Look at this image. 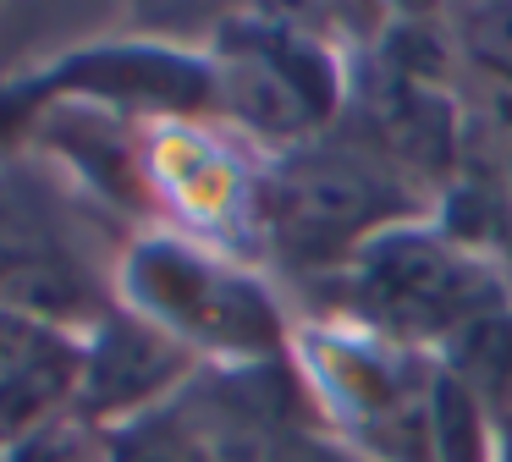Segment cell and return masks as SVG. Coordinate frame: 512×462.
<instances>
[{"label":"cell","mask_w":512,"mask_h":462,"mask_svg":"<svg viewBox=\"0 0 512 462\" xmlns=\"http://www.w3.org/2000/svg\"><path fill=\"white\" fill-rule=\"evenodd\" d=\"M72 209L78 193L34 154L0 160V314L83 336L116 303H105Z\"/></svg>","instance_id":"6da1fadb"},{"label":"cell","mask_w":512,"mask_h":462,"mask_svg":"<svg viewBox=\"0 0 512 462\" xmlns=\"http://www.w3.org/2000/svg\"><path fill=\"white\" fill-rule=\"evenodd\" d=\"M122 308L166 330L177 347L254 352L265 341V308L248 281L177 237H138L116 270Z\"/></svg>","instance_id":"7a4b0ae2"},{"label":"cell","mask_w":512,"mask_h":462,"mask_svg":"<svg viewBox=\"0 0 512 462\" xmlns=\"http://www.w3.org/2000/svg\"><path fill=\"white\" fill-rule=\"evenodd\" d=\"M188 374V347L116 303L100 325L83 330V385L78 418L94 429H116L138 413H155L160 396Z\"/></svg>","instance_id":"3957f363"},{"label":"cell","mask_w":512,"mask_h":462,"mask_svg":"<svg viewBox=\"0 0 512 462\" xmlns=\"http://www.w3.org/2000/svg\"><path fill=\"white\" fill-rule=\"evenodd\" d=\"M83 385V336L56 330L39 352H28L12 374H0V457H12L34 435L78 413Z\"/></svg>","instance_id":"277c9868"},{"label":"cell","mask_w":512,"mask_h":462,"mask_svg":"<svg viewBox=\"0 0 512 462\" xmlns=\"http://www.w3.org/2000/svg\"><path fill=\"white\" fill-rule=\"evenodd\" d=\"M50 336H56V330H50V325H39V319L0 314V374H12L17 363H23L28 352H39Z\"/></svg>","instance_id":"5b68a950"}]
</instances>
